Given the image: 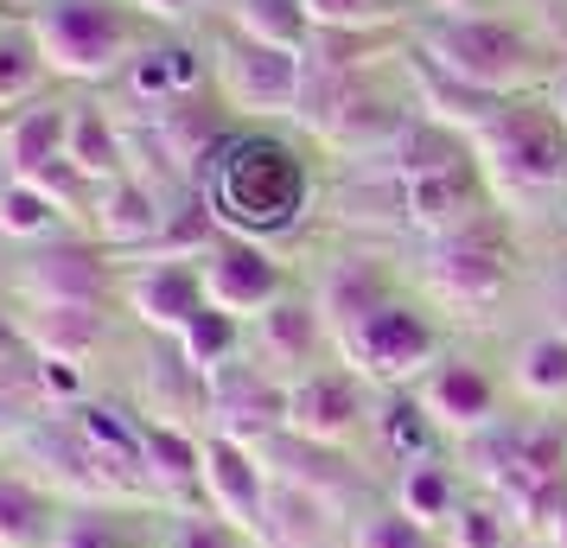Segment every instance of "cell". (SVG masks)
I'll return each instance as SVG.
<instances>
[{
  "label": "cell",
  "instance_id": "40",
  "mask_svg": "<svg viewBox=\"0 0 567 548\" xmlns=\"http://www.w3.org/2000/svg\"><path fill=\"white\" fill-rule=\"evenodd\" d=\"M27 332H20V313H13V300H0V364H27Z\"/></svg>",
  "mask_w": 567,
  "mask_h": 548
},
{
  "label": "cell",
  "instance_id": "39",
  "mask_svg": "<svg viewBox=\"0 0 567 548\" xmlns=\"http://www.w3.org/2000/svg\"><path fill=\"white\" fill-rule=\"evenodd\" d=\"M529 529H536L548 548H567V485H555V492H542L536 497V510H529Z\"/></svg>",
  "mask_w": 567,
  "mask_h": 548
},
{
  "label": "cell",
  "instance_id": "31",
  "mask_svg": "<svg viewBox=\"0 0 567 548\" xmlns=\"http://www.w3.org/2000/svg\"><path fill=\"white\" fill-rule=\"evenodd\" d=\"M173 344H179L185 364L210 383L217 370H230V364H243V358H249V325H243V319H230V313H217V307H198V313H192V325H185Z\"/></svg>",
  "mask_w": 567,
  "mask_h": 548
},
{
  "label": "cell",
  "instance_id": "6",
  "mask_svg": "<svg viewBox=\"0 0 567 548\" xmlns=\"http://www.w3.org/2000/svg\"><path fill=\"white\" fill-rule=\"evenodd\" d=\"M472 154L485 179L511 192H567V122L548 108V96H511L472 134Z\"/></svg>",
  "mask_w": 567,
  "mask_h": 548
},
{
  "label": "cell",
  "instance_id": "44",
  "mask_svg": "<svg viewBox=\"0 0 567 548\" xmlns=\"http://www.w3.org/2000/svg\"><path fill=\"white\" fill-rule=\"evenodd\" d=\"M561 249H567V192H561Z\"/></svg>",
  "mask_w": 567,
  "mask_h": 548
},
{
  "label": "cell",
  "instance_id": "24",
  "mask_svg": "<svg viewBox=\"0 0 567 548\" xmlns=\"http://www.w3.org/2000/svg\"><path fill=\"white\" fill-rule=\"evenodd\" d=\"M78 230H83V217L71 205H58L45 185L0 179V242L39 249V242H58V236H78Z\"/></svg>",
  "mask_w": 567,
  "mask_h": 548
},
{
  "label": "cell",
  "instance_id": "21",
  "mask_svg": "<svg viewBox=\"0 0 567 548\" xmlns=\"http://www.w3.org/2000/svg\"><path fill=\"white\" fill-rule=\"evenodd\" d=\"M64 159L83 173V185L122 179L134 173V147H128V122L103 103V96H71V134H64Z\"/></svg>",
  "mask_w": 567,
  "mask_h": 548
},
{
  "label": "cell",
  "instance_id": "14",
  "mask_svg": "<svg viewBox=\"0 0 567 548\" xmlns=\"http://www.w3.org/2000/svg\"><path fill=\"white\" fill-rule=\"evenodd\" d=\"M414 402L427 409L440 434H460V441H478L497 427V402H504V383L491 376L478 358H440L421 383H414Z\"/></svg>",
  "mask_w": 567,
  "mask_h": 548
},
{
  "label": "cell",
  "instance_id": "46",
  "mask_svg": "<svg viewBox=\"0 0 567 548\" xmlns=\"http://www.w3.org/2000/svg\"><path fill=\"white\" fill-rule=\"evenodd\" d=\"M0 141H7V115H0Z\"/></svg>",
  "mask_w": 567,
  "mask_h": 548
},
{
  "label": "cell",
  "instance_id": "8",
  "mask_svg": "<svg viewBox=\"0 0 567 548\" xmlns=\"http://www.w3.org/2000/svg\"><path fill=\"white\" fill-rule=\"evenodd\" d=\"M300 83H307V52H275L256 39H236V32L210 39V96L230 115H249V122L287 115L293 122Z\"/></svg>",
  "mask_w": 567,
  "mask_h": 548
},
{
  "label": "cell",
  "instance_id": "36",
  "mask_svg": "<svg viewBox=\"0 0 567 548\" xmlns=\"http://www.w3.org/2000/svg\"><path fill=\"white\" fill-rule=\"evenodd\" d=\"M344 548H440V542H434V529H421L409 510H395V504H377V510H363V517L351 523Z\"/></svg>",
  "mask_w": 567,
  "mask_h": 548
},
{
  "label": "cell",
  "instance_id": "10",
  "mask_svg": "<svg viewBox=\"0 0 567 548\" xmlns=\"http://www.w3.org/2000/svg\"><path fill=\"white\" fill-rule=\"evenodd\" d=\"M370 383L344 364H319L307 376L287 383V434H300L312 446H351L370 434Z\"/></svg>",
  "mask_w": 567,
  "mask_h": 548
},
{
  "label": "cell",
  "instance_id": "41",
  "mask_svg": "<svg viewBox=\"0 0 567 548\" xmlns=\"http://www.w3.org/2000/svg\"><path fill=\"white\" fill-rule=\"evenodd\" d=\"M542 90H548V108H555V115L567 122V58L555 64V71H548V83H542Z\"/></svg>",
  "mask_w": 567,
  "mask_h": 548
},
{
  "label": "cell",
  "instance_id": "18",
  "mask_svg": "<svg viewBox=\"0 0 567 548\" xmlns=\"http://www.w3.org/2000/svg\"><path fill=\"white\" fill-rule=\"evenodd\" d=\"M326 351H332V332H326V319H319V307H312L307 293H287L268 313L249 319V358H256L261 370H275L281 383L319 370Z\"/></svg>",
  "mask_w": 567,
  "mask_h": 548
},
{
  "label": "cell",
  "instance_id": "43",
  "mask_svg": "<svg viewBox=\"0 0 567 548\" xmlns=\"http://www.w3.org/2000/svg\"><path fill=\"white\" fill-rule=\"evenodd\" d=\"M32 0H0V13H27Z\"/></svg>",
  "mask_w": 567,
  "mask_h": 548
},
{
  "label": "cell",
  "instance_id": "28",
  "mask_svg": "<svg viewBox=\"0 0 567 548\" xmlns=\"http://www.w3.org/2000/svg\"><path fill=\"white\" fill-rule=\"evenodd\" d=\"M58 83L45 71V58L32 45V27L20 13H0V115H13V108L39 103V96H52Z\"/></svg>",
  "mask_w": 567,
  "mask_h": 548
},
{
  "label": "cell",
  "instance_id": "9",
  "mask_svg": "<svg viewBox=\"0 0 567 548\" xmlns=\"http://www.w3.org/2000/svg\"><path fill=\"white\" fill-rule=\"evenodd\" d=\"M198 281H205V307L230 319H249L268 313L275 300L293 293V275H287V261L268 249V242H249V236H217L205 256H198Z\"/></svg>",
  "mask_w": 567,
  "mask_h": 548
},
{
  "label": "cell",
  "instance_id": "37",
  "mask_svg": "<svg viewBox=\"0 0 567 548\" xmlns=\"http://www.w3.org/2000/svg\"><path fill=\"white\" fill-rule=\"evenodd\" d=\"M52 548H128V536L109 510H64L52 529Z\"/></svg>",
  "mask_w": 567,
  "mask_h": 548
},
{
  "label": "cell",
  "instance_id": "2",
  "mask_svg": "<svg viewBox=\"0 0 567 548\" xmlns=\"http://www.w3.org/2000/svg\"><path fill=\"white\" fill-rule=\"evenodd\" d=\"M58 90H109L154 39L128 0H32L20 13Z\"/></svg>",
  "mask_w": 567,
  "mask_h": 548
},
{
  "label": "cell",
  "instance_id": "25",
  "mask_svg": "<svg viewBox=\"0 0 567 548\" xmlns=\"http://www.w3.org/2000/svg\"><path fill=\"white\" fill-rule=\"evenodd\" d=\"M326 542H332V497L300 492V485L275 478L256 548H326Z\"/></svg>",
  "mask_w": 567,
  "mask_h": 548
},
{
  "label": "cell",
  "instance_id": "17",
  "mask_svg": "<svg viewBox=\"0 0 567 548\" xmlns=\"http://www.w3.org/2000/svg\"><path fill=\"white\" fill-rule=\"evenodd\" d=\"M268 492H275V472H268V459H261L256 446L205 427V504L210 510L224 523H236L243 536H261Z\"/></svg>",
  "mask_w": 567,
  "mask_h": 548
},
{
  "label": "cell",
  "instance_id": "33",
  "mask_svg": "<svg viewBox=\"0 0 567 548\" xmlns=\"http://www.w3.org/2000/svg\"><path fill=\"white\" fill-rule=\"evenodd\" d=\"M440 536H446V548H511L516 510L504 504V497L478 492V497H465L460 510H453V523H446Z\"/></svg>",
  "mask_w": 567,
  "mask_h": 548
},
{
  "label": "cell",
  "instance_id": "13",
  "mask_svg": "<svg viewBox=\"0 0 567 548\" xmlns=\"http://www.w3.org/2000/svg\"><path fill=\"white\" fill-rule=\"evenodd\" d=\"M166 210L173 198L159 192V179L147 173H122V179H109L90 192V217H83V230L103 242L109 256H154L159 236H166Z\"/></svg>",
  "mask_w": 567,
  "mask_h": 548
},
{
  "label": "cell",
  "instance_id": "45",
  "mask_svg": "<svg viewBox=\"0 0 567 548\" xmlns=\"http://www.w3.org/2000/svg\"><path fill=\"white\" fill-rule=\"evenodd\" d=\"M128 548H159V536H154V542H134V536H128Z\"/></svg>",
  "mask_w": 567,
  "mask_h": 548
},
{
  "label": "cell",
  "instance_id": "11",
  "mask_svg": "<svg viewBox=\"0 0 567 548\" xmlns=\"http://www.w3.org/2000/svg\"><path fill=\"white\" fill-rule=\"evenodd\" d=\"M115 307L147 332V339H179L192 313L205 307V281H198V261L185 256H147L122 268V288H115Z\"/></svg>",
  "mask_w": 567,
  "mask_h": 548
},
{
  "label": "cell",
  "instance_id": "29",
  "mask_svg": "<svg viewBox=\"0 0 567 548\" xmlns=\"http://www.w3.org/2000/svg\"><path fill=\"white\" fill-rule=\"evenodd\" d=\"M465 504V478L446 459H421V466H402L395 472V510H409L421 529H446L453 510Z\"/></svg>",
  "mask_w": 567,
  "mask_h": 548
},
{
  "label": "cell",
  "instance_id": "12",
  "mask_svg": "<svg viewBox=\"0 0 567 548\" xmlns=\"http://www.w3.org/2000/svg\"><path fill=\"white\" fill-rule=\"evenodd\" d=\"M128 96L134 115H159V108L185 103V96H205L210 90V45H192L185 32H166V39H147L134 64L109 83Z\"/></svg>",
  "mask_w": 567,
  "mask_h": 548
},
{
  "label": "cell",
  "instance_id": "19",
  "mask_svg": "<svg viewBox=\"0 0 567 548\" xmlns=\"http://www.w3.org/2000/svg\"><path fill=\"white\" fill-rule=\"evenodd\" d=\"M141 421H166V427H198L210 421V383L179 358L173 339H154L147 358H141V402H134Z\"/></svg>",
  "mask_w": 567,
  "mask_h": 548
},
{
  "label": "cell",
  "instance_id": "22",
  "mask_svg": "<svg viewBox=\"0 0 567 548\" xmlns=\"http://www.w3.org/2000/svg\"><path fill=\"white\" fill-rule=\"evenodd\" d=\"M64 134H71V96H39V103L7 115V141H0V179H32L52 159H64Z\"/></svg>",
  "mask_w": 567,
  "mask_h": 548
},
{
  "label": "cell",
  "instance_id": "23",
  "mask_svg": "<svg viewBox=\"0 0 567 548\" xmlns=\"http://www.w3.org/2000/svg\"><path fill=\"white\" fill-rule=\"evenodd\" d=\"M141 459H147V485L159 504H205V434L198 427H166V421H141Z\"/></svg>",
  "mask_w": 567,
  "mask_h": 548
},
{
  "label": "cell",
  "instance_id": "4",
  "mask_svg": "<svg viewBox=\"0 0 567 548\" xmlns=\"http://www.w3.org/2000/svg\"><path fill=\"white\" fill-rule=\"evenodd\" d=\"M115 288H122V261L90 230L20 249L13 275H7V300L32 307V313H109Z\"/></svg>",
  "mask_w": 567,
  "mask_h": 548
},
{
  "label": "cell",
  "instance_id": "42",
  "mask_svg": "<svg viewBox=\"0 0 567 548\" xmlns=\"http://www.w3.org/2000/svg\"><path fill=\"white\" fill-rule=\"evenodd\" d=\"M427 7H440V13H478V0H427Z\"/></svg>",
  "mask_w": 567,
  "mask_h": 548
},
{
  "label": "cell",
  "instance_id": "5",
  "mask_svg": "<svg viewBox=\"0 0 567 548\" xmlns=\"http://www.w3.org/2000/svg\"><path fill=\"white\" fill-rule=\"evenodd\" d=\"M332 351H338V364L358 370L370 390H414V383L446 358V339H440L434 313H427L421 300L395 293L389 307L363 313L358 325H344L332 339Z\"/></svg>",
  "mask_w": 567,
  "mask_h": 548
},
{
  "label": "cell",
  "instance_id": "20",
  "mask_svg": "<svg viewBox=\"0 0 567 548\" xmlns=\"http://www.w3.org/2000/svg\"><path fill=\"white\" fill-rule=\"evenodd\" d=\"M409 185V230L421 236H446L472 224L478 210H491V179L478 154L460 159V166H440V173H421V179H402Z\"/></svg>",
  "mask_w": 567,
  "mask_h": 548
},
{
  "label": "cell",
  "instance_id": "1",
  "mask_svg": "<svg viewBox=\"0 0 567 548\" xmlns=\"http://www.w3.org/2000/svg\"><path fill=\"white\" fill-rule=\"evenodd\" d=\"M205 205L217 210V224L249 242H281L312 217V166L307 154L268 128H230L224 147L205 159L198 173Z\"/></svg>",
  "mask_w": 567,
  "mask_h": 548
},
{
  "label": "cell",
  "instance_id": "16",
  "mask_svg": "<svg viewBox=\"0 0 567 548\" xmlns=\"http://www.w3.org/2000/svg\"><path fill=\"white\" fill-rule=\"evenodd\" d=\"M402 293V281H395V268H389L383 256H370V249H338V256H326L319 268H312V288L307 300L319 307V319H326V332H344V325H358L363 313H377V307H389Z\"/></svg>",
  "mask_w": 567,
  "mask_h": 548
},
{
  "label": "cell",
  "instance_id": "32",
  "mask_svg": "<svg viewBox=\"0 0 567 548\" xmlns=\"http://www.w3.org/2000/svg\"><path fill=\"white\" fill-rule=\"evenodd\" d=\"M511 390L523 402H561L567 395V332H529L511 351Z\"/></svg>",
  "mask_w": 567,
  "mask_h": 548
},
{
  "label": "cell",
  "instance_id": "26",
  "mask_svg": "<svg viewBox=\"0 0 567 548\" xmlns=\"http://www.w3.org/2000/svg\"><path fill=\"white\" fill-rule=\"evenodd\" d=\"M370 441L383 446L395 466H421V459H440V434L427 409L414 402V390H389L377 409H370Z\"/></svg>",
  "mask_w": 567,
  "mask_h": 548
},
{
  "label": "cell",
  "instance_id": "34",
  "mask_svg": "<svg viewBox=\"0 0 567 548\" xmlns=\"http://www.w3.org/2000/svg\"><path fill=\"white\" fill-rule=\"evenodd\" d=\"M159 548H256V536H243L236 523H224L210 504H192V510H166Z\"/></svg>",
  "mask_w": 567,
  "mask_h": 548
},
{
  "label": "cell",
  "instance_id": "27",
  "mask_svg": "<svg viewBox=\"0 0 567 548\" xmlns=\"http://www.w3.org/2000/svg\"><path fill=\"white\" fill-rule=\"evenodd\" d=\"M58 497L32 472H0V548H52Z\"/></svg>",
  "mask_w": 567,
  "mask_h": 548
},
{
  "label": "cell",
  "instance_id": "15",
  "mask_svg": "<svg viewBox=\"0 0 567 548\" xmlns=\"http://www.w3.org/2000/svg\"><path fill=\"white\" fill-rule=\"evenodd\" d=\"M281 427H287V383L275 370H261L256 358H243V364L210 376V434L261 446V441H275Z\"/></svg>",
  "mask_w": 567,
  "mask_h": 548
},
{
  "label": "cell",
  "instance_id": "3",
  "mask_svg": "<svg viewBox=\"0 0 567 548\" xmlns=\"http://www.w3.org/2000/svg\"><path fill=\"white\" fill-rule=\"evenodd\" d=\"M414 52L485 96H529L561 64L523 20H504V13H440L414 32Z\"/></svg>",
  "mask_w": 567,
  "mask_h": 548
},
{
  "label": "cell",
  "instance_id": "38",
  "mask_svg": "<svg viewBox=\"0 0 567 548\" xmlns=\"http://www.w3.org/2000/svg\"><path fill=\"white\" fill-rule=\"evenodd\" d=\"M128 7H134V13H141L154 32H192L210 0H128Z\"/></svg>",
  "mask_w": 567,
  "mask_h": 548
},
{
  "label": "cell",
  "instance_id": "30",
  "mask_svg": "<svg viewBox=\"0 0 567 548\" xmlns=\"http://www.w3.org/2000/svg\"><path fill=\"white\" fill-rule=\"evenodd\" d=\"M224 32L275 45V52H307L312 45V20L300 0H224Z\"/></svg>",
  "mask_w": 567,
  "mask_h": 548
},
{
  "label": "cell",
  "instance_id": "7",
  "mask_svg": "<svg viewBox=\"0 0 567 548\" xmlns=\"http://www.w3.org/2000/svg\"><path fill=\"white\" fill-rule=\"evenodd\" d=\"M511 224L497 210H478L472 224L446 236H427V256H421V288L434 293L440 307H465V313H485L504 300L511 288Z\"/></svg>",
  "mask_w": 567,
  "mask_h": 548
},
{
  "label": "cell",
  "instance_id": "35",
  "mask_svg": "<svg viewBox=\"0 0 567 548\" xmlns=\"http://www.w3.org/2000/svg\"><path fill=\"white\" fill-rule=\"evenodd\" d=\"M312 32H395L402 7L395 0H300Z\"/></svg>",
  "mask_w": 567,
  "mask_h": 548
}]
</instances>
